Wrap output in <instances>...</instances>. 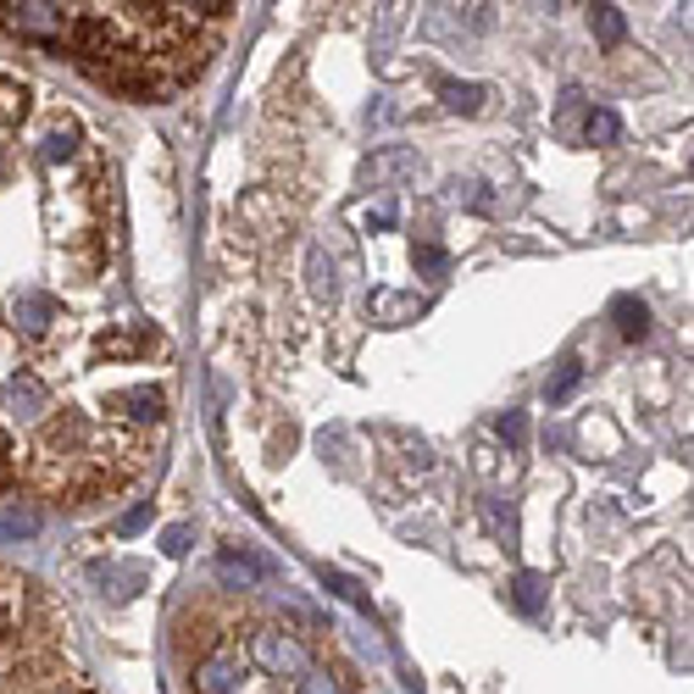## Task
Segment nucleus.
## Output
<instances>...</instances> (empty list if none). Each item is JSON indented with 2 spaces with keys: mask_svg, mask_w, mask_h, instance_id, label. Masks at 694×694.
<instances>
[{
  "mask_svg": "<svg viewBox=\"0 0 694 694\" xmlns=\"http://www.w3.org/2000/svg\"><path fill=\"white\" fill-rule=\"evenodd\" d=\"M250 650H256V661H261L267 672H278V677H283V672H305V650H300L294 639H283V633H256Z\"/></svg>",
  "mask_w": 694,
  "mask_h": 694,
  "instance_id": "nucleus-1",
  "label": "nucleus"
},
{
  "mask_svg": "<svg viewBox=\"0 0 694 694\" xmlns=\"http://www.w3.org/2000/svg\"><path fill=\"white\" fill-rule=\"evenodd\" d=\"M0 12H12L7 23L18 34H68V18L56 7H0Z\"/></svg>",
  "mask_w": 694,
  "mask_h": 694,
  "instance_id": "nucleus-2",
  "label": "nucleus"
},
{
  "mask_svg": "<svg viewBox=\"0 0 694 694\" xmlns=\"http://www.w3.org/2000/svg\"><path fill=\"white\" fill-rule=\"evenodd\" d=\"M234 677H239V661H234V655H222V661L200 666V683H189V694H228V688H234Z\"/></svg>",
  "mask_w": 694,
  "mask_h": 694,
  "instance_id": "nucleus-3",
  "label": "nucleus"
},
{
  "mask_svg": "<svg viewBox=\"0 0 694 694\" xmlns=\"http://www.w3.org/2000/svg\"><path fill=\"white\" fill-rule=\"evenodd\" d=\"M7 401H12V412H23V417H34V412H45V390L29 379V373H18L12 384H7Z\"/></svg>",
  "mask_w": 694,
  "mask_h": 694,
  "instance_id": "nucleus-4",
  "label": "nucleus"
},
{
  "mask_svg": "<svg viewBox=\"0 0 694 694\" xmlns=\"http://www.w3.org/2000/svg\"><path fill=\"white\" fill-rule=\"evenodd\" d=\"M51 311H56V300H51V294H23V300H18V322H23L29 333H45Z\"/></svg>",
  "mask_w": 694,
  "mask_h": 694,
  "instance_id": "nucleus-5",
  "label": "nucleus"
},
{
  "mask_svg": "<svg viewBox=\"0 0 694 694\" xmlns=\"http://www.w3.org/2000/svg\"><path fill=\"white\" fill-rule=\"evenodd\" d=\"M217 572H222V583H261V567H256V561H245V556H234V550H222Z\"/></svg>",
  "mask_w": 694,
  "mask_h": 694,
  "instance_id": "nucleus-6",
  "label": "nucleus"
},
{
  "mask_svg": "<svg viewBox=\"0 0 694 694\" xmlns=\"http://www.w3.org/2000/svg\"><path fill=\"white\" fill-rule=\"evenodd\" d=\"M34 528H40V517H34L29 506H0V534H12V539L23 534V539H29Z\"/></svg>",
  "mask_w": 694,
  "mask_h": 694,
  "instance_id": "nucleus-7",
  "label": "nucleus"
},
{
  "mask_svg": "<svg viewBox=\"0 0 694 694\" xmlns=\"http://www.w3.org/2000/svg\"><path fill=\"white\" fill-rule=\"evenodd\" d=\"M517 605H522V611H539V578H534V572L517 578Z\"/></svg>",
  "mask_w": 694,
  "mask_h": 694,
  "instance_id": "nucleus-8",
  "label": "nucleus"
},
{
  "mask_svg": "<svg viewBox=\"0 0 694 694\" xmlns=\"http://www.w3.org/2000/svg\"><path fill=\"white\" fill-rule=\"evenodd\" d=\"M594 29H600V40H617V34H622V18H617L611 7H600V12H594Z\"/></svg>",
  "mask_w": 694,
  "mask_h": 694,
  "instance_id": "nucleus-9",
  "label": "nucleus"
},
{
  "mask_svg": "<svg viewBox=\"0 0 694 694\" xmlns=\"http://www.w3.org/2000/svg\"><path fill=\"white\" fill-rule=\"evenodd\" d=\"M379 311H384V317H417L423 305H417V300H395V294H384V300H379Z\"/></svg>",
  "mask_w": 694,
  "mask_h": 694,
  "instance_id": "nucleus-10",
  "label": "nucleus"
},
{
  "mask_svg": "<svg viewBox=\"0 0 694 694\" xmlns=\"http://www.w3.org/2000/svg\"><path fill=\"white\" fill-rule=\"evenodd\" d=\"M622 317H628V322H622V333H628V339H639V333H644V305L622 300Z\"/></svg>",
  "mask_w": 694,
  "mask_h": 694,
  "instance_id": "nucleus-11",
  "label": "nucleus"
},
{
  "mask_svg": "<svg viewBox=\"0 0 694 694\" xmlns=\"http://www.w3.org/2000/svg\"><path fill=\"white\" fill-rule=\"evenodd\" d=\"M572 384H578V362H567V373L550 384V401H567V395H572Z\"/></svg>",
  "mask_w": 694,
  "mask_h": 694,
  "instance_id": "nucleus-12",
  "label": "nucleus"
},
{
  "mask_svg": "<svg viewBox=\"0 0 694 694\" xmlns=\"http://www.w3.org/2000/svg\"><path fill=\"white\" fill-rule=\"evenodd\" d=\"M611 134H617V123H611L605 112H600V117H589V139H611Z\"/></svg>",
  "mask_w": 694,
  "mask_h": 694,
  "instance_id": "nucleus-13",
  "label": "nucleus"
},
{
  "mask_svg": "<svg viewBox=\"0 0 694 694\" xmlns=\"http://www.w3.org/2000/svg\"><path fill=\"white\" fill-rule=\"evenodd\" d=\"M305 694H339V688L328 683V672H305Z\"/></svg>",
  "mask_w": 694,
  "mask_h": 694,
  "instance_id": "nucleus-14",
  "label": "nucleus"
},
{
  "mask_svg": "<svg viewBox=\"0 0 694 694\" xmlns=\"http://www.w3.org/2000/svg\"><path fill=\"white\" fill-rule=\"evenodd\" d=\"M417 261H423V267H428V272H445V256H439V250H428V245H423V250H417Z\"/></svg>",
  "mask_w": 694,
  "mask_h": 694,
  "instance_id": "nucleus-15",
  "label": "nucleus"
},
{
  "mask_svg": "<svg viewBox=\"0 0 694 694\" xmlns=\"http://www.w3.org/2000/svg\"><path fill=\"white\" fill-rule=\"evenodd\" d=\"M500 434H506L511 445H522V434H528V428H522V417H506V423H500Z\"/></svg>",
  "mask_w": 694,
  "mask_h": 694,
  "instance_id": "nucleus-16",
  "label": "nucleus"
}]
</instances>
